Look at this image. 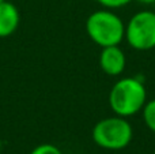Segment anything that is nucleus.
<instances>
[{
    "label": "nucleus",
    "instance_id": "obj_1",
    "mask_svg": "<svg viewBox=\"0 0 155 154\" xmlns=\"http://www.w3.org/2000/svg\"><path fill=\"white\" fill-rule=\"evenodd\" d=\"M147 102V90L140 79L135 76L121 78L109 92V105L114 115L131 117L142 112Z\"/></svg>",
    "mask_w": 155,
    "mask_h": 154
},
{
    "label": "nucleus",
    "instance_id": "obj_2",
    "mask_svg": "<svg viewBox=\"0 0 155 154\" xmlns=\"http://www.w3.org/2000/svg\"><path fill=\"white\" fill-rule=\"evenodd\" d=\"M86 32L93 42L101 48L120 45L125 37V25L123 19L112 10H98L88 15Z\"/></svg>",
    "mask_w": 155,
    "mask_h": 154
},
{
    "label": "nucleus",
    "instance_id": "obj_3",
    "mask_svg": "<svg viewBox=\"0 0 155 154\" xmlns=\"http://www.w3.org/2000/svg\"><path fill=\"white\" fill-rule=\"evenodd\" d=\"M97 146L105 150H123L134 138V128L127 117L110 116L99 120L91 131Z\"/></svg>",
    "mask_w": 155,
    "mask_h": 154
},
{
    "label": "nucleus",
    "instance_id": "obj_4",
    "mask_svg": "<svg viewBox=\"0 0 155 154\" xmlns=\"http://www.w3.org/2000/svg\"><path fill=\"white\" fill-rule=\"evenodd\" d=\"M125 41L136 51L155 48V12L143 10L136 12L125 25Z\"/></svg>",
    "mask_w": 155,
    "mask_h": 154
},
{
    "label": "nucleus",
    "instance_id": "obj_5",
    "mask_svg": "<svg viewBox=\"0 0 155 154\" xmlns=\"http://www.w3.org/2000/svg\"><path fill=\"white\" fill-rule=\"evenodd\" d=\"M127 57L120 45L105 46L99 53V67L106 75L118 76L124 72Z\"/></svg>",
    "mask_w": 155,
    "mask_h": 154
},
{
    "label": "nucleus",
    "instance_id": "obj_6",
    "mask_svg": "<svg viewBox=\"0 0 155 154\" xmlns=\"http://www.w3.org/2000/svg\"><path fill=\"white\" fill-rule=\"evenodd\" d=\"M21 23V14L11 2L0 3V38L12 35Z\"/></svg>",
    "mask_w": 155,
    "mask_h": 154
},
{
    "label": "nucleus",
    "instance_id": "obj_7",
    "mask_svg": "<svg viewBox=\"0 0 155 154\" xmlns=\"http://www.w3.org/2000/svg\"><path fill=\"white\" fill-rule=\"evenodd\" d=\"M142 115L147 128L155 134V98L144 104V106L142 109Z\"/></svg>",
    "mask_w": 155,
    "mask_h": 154
},
{
    "label": "nucleus",
    "instance_id": "obj_8",
    "mask_svg": "<svg viewBox=\"0 0 155 154\" xmlns=\"http://www.w3.org/2000/svg\"><path fill=\"white\" fill-rule=\"evenodd\" d=\"M30 154H63L61 150L52 143H41L35 146Z\"/></svg>",
    "mask_w": 155,
    "mask_h": 154
},
{
    "label": "nucleus",
    "instance_id": "obj_9",
    "mask_svg": "<svg viewBox=\"0 0 155 154\" xmlns=\"http://www.w3.org/2000/svg\"><path fill=\"white\" fill-rule=\"evenodd\" d=\"M98 4H101L104 8L107 10H116V8H121L128 5L132 0H97Z\"/></svg>",
    "mask_w": 155,
    "mask_h": 154
},
{
    "label": "nucleus",
    "instance_id": "obj_10",
    "mask_svg": "<svg viewBox=\"0 0 155 154\" xmlns=\"http://www.w3.org/2000/svg\"><path fill=\"white\" fill-rule=\"evenodd\" d=\"M139 3H142V4H153L155 3V0H137Z\"/></svg>",
    "mask_w": 155,
    "mask_h": 154
},
{
    "label": "nucleus",
    "instance_id": "obj_11",
    "mask_svg": "<svg viewBox=\"0 0 155 154\" xmlns=\"http://www.w3.org/2000/svg\"><path fill=\"white\" fill-rule=\"evenodd\" d=\"M3 2H5V0H0V3H3Z\"/></svg>",
    "mask_w": 155,
    "mask_h": 154
},
{
    "label": "nucleus",
    "instance_id": "obj_12",
    "mask_svg": "<svg viewBox=\"0 0 155 154\" xmlns=\"http://www.w3.org/2000/svg\"><path fill=\"white\" fill-rule=\"evenodd\" d=\"M154 154H155V152H154Z\"/></svg>",
    "mask_w": 155,
    "mask_h": 154
}]
</instances>
